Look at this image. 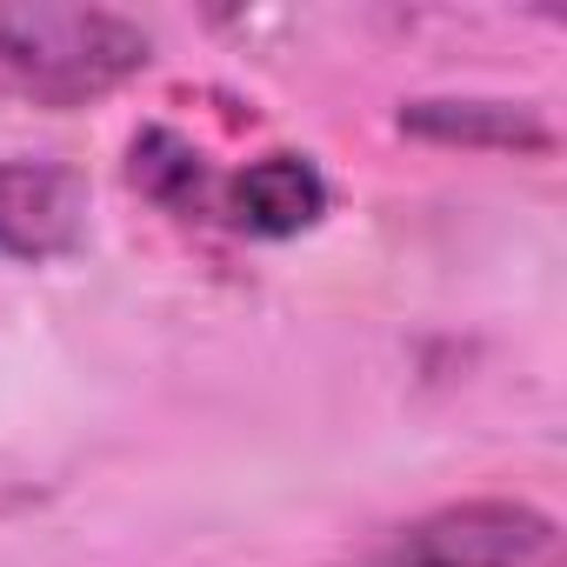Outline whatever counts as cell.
<instances>
[{
	"instance_id": "7a4b0ae2",
	"label": "cell",
	"mask_w": 567,
	"mask_h": 567,
	"mask_svg": "<svg viewBox=\"0 0 567 567\" xmlns=\"http://www.w3.org/2000/svg\"><path fill=\"white\" fill-rule=\"evenodd\" d=\"M554 560H560V520L507 494L427 507L408 527H394L374 554V567H554Z\"/></svg>"
},
{
	"instance_id": "5b68a950",
	"label": "cell",
	"mask_w": 567,
	"mask_h": 567,
	"mask_svg": "<svg viewBox=\"0 0 567 567\" xmlns=\"http://www.w3.org/2000/svg\"><path fill=\"white\" fill-rule=\"evenodd\" d=\"M220 214L234 234H254V240H295L308 227H321L328 214V174L295 154V147H274L260 161H247L240 174L220 181Z\"/></svg>"
},
{
	"instance_id": "8992f818",
	"label": "cell",
	"mask_w": 567,
	"mask_h": 567,
	"mask_svg": "<svg viewBox=\"0 0 567 567\" xmlns=\"http://www.w3.org/2000/svg\"><path fill=\"white\" fill-rule=\"evenodd\" d=\"M127 174H134V187H141L147 200L174 207L181 220L220 214V187H214L200 147H194L187 134H174V127H141L134 147H127Z\"/></svg>"
},
{
	"instance_id": "277c9868",
	"label": "cell",
	"mask_w": 567,
	"mask_h": 567,
	"mask_svg": "<svg viewBox=\"0 0 567 567\" xmlns=\"http://www.w3.org/2000/svg\"><path fill=\"white\" fill-rule=\"evenodd\" d=\"M394 127L434 147H474V154H514V161L554 154V121L534 101H501V94H421V101H401Z\"/></svg>"
},
{
	"instance_id": "3957f363",
	"label": "cell",
	"mask_w": 567,
	"mask_h": 567,
	"mask_svg": "<svg viewBox=\"0 0 567 567\" xmlns=\"http://www.w3.org/2000/svg\"><path fill=\"white\" fill-rule=\"evenodd\" d=\"M87 240V181L68 161H0V260L48 267Z\"/></svg>"
},
{
	"instance_id": "6da1fadb",
	"label": "cell",
	"mask_w": 567,
	"mask_h": 567,
	"mask_svg": "<svg viewBox=\"0 0 567 567\" xmlns=\"http://www.w3.org/2000/svg\"><path fill=\"white\" fill-rule=\"evenodd\" d=\"M147 61L154 34L114 8H0V81L48 114L121 94Z\"/></svg>"
}]
</instances>
